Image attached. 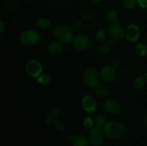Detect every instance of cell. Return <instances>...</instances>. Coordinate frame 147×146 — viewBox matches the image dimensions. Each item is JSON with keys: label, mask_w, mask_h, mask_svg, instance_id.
<instances>
[{"label": "cell", "mask_w": 147, "mask_h": 146, "mask_svg": "<svg viewBox=\"0 0 147 146\" xmlns=\"http://www.w3.org/2000/svg\"><path fill=\"white\" fill-rule=\"evenodd\" d=\"M106 137L112 140H118L123 137L127 133V129L123 124L115 120H109L103 126Z\"/></svg>", "instance_id": "cell-1"}, {"label": "cell", "mask_w": 147, "mask_h": 146, "mask_svg": "<svg viewBox=\"0 0 147 146\" xmlns=\"http://www.w3.org/2000/svg\"><path fill=\"white\" fill-rule=\"evenodd\" d=\"M53 34L57 41L63 45L70 44L74 38L73 30L67 24H59L53 29Z\"/></svg>", "instance_id": "cell-2"}, {"label": "cell", "mask_w": 147, "mask_h": 146, "mask_svg": "<svg viewBox=\"0 0 147 146\" xmlns=\"http://www.w3.org/2000/svg\"><path fill=\"white\" fill-rule=\"evenodd\" d=\"M100 72L95 68H88L85 71L83 76V84L87 88L94 89L100 82Z\"/></svg>", "instance_id": "cell-3"}, {"label": "cell", "mask_w": 147, "mask_h": 146, "mask_svg": "<svg viewBox=\"0 0 147 146\" xmlns=\"http://www.w3.org/2000/svg\"><path fill=\"white\" fill-rule=\"evenodd\" d=\"M41 35L34 29H27L21 32L20 40L24 45L33 46L40 42Z\"/></svg>", "instance_id": "cell-4"}, {"label": "cell", "mask_w": 147, "mask_h": 146, "mask_svg": "<svg viewBox=\"0 0 147 146\" xmlns=\"http://www.w3.org/2000/svg\"><path fill=\"white\" fill-rule=\"evenodd\" d=\"M105 136L103 128L94 126L89 130L88 140L93 146H101L104 142Z\"/></svg>", "instance_id": "cell-5"}, {"label": "cell", "mask_w": 147, "mask_h": 146, "mask_svg": "<svg viewBox=\"0 0 147 146\" xmlns=\"http://www.w3.org/2000/svg\"><path fill=\"white\" fill-rule=\"evenodd\" d=\"M72 44L76 50L79 51H85L88 50L91 46V40L86 34H77L73 38Z\"/></svg>", "instance_id": "cell-6"}, {"label": "cell", "mask_w": 147, "mask_h": 146, "mask_svg": "<svg viewBox=\"0 0 147 146\" xmlns=\"http://www.w3.org/2000/svg\"><path fill=\"white\" fill-rule=\"evenodd\" d=\"M25 70L30 77L36 79L43 72V66L37 60H31L26 63Z\"/></svg>", "instance_id": "cell-7"}, {"label": "cell", "mask_w": 147, "mask_h": 146, "mask_svg": "<svg viewBox=\"0 0 147 146\" xmlns=\"http://www.w3.org/2000/svg\"><path fill=\"white\" fill-rule=\"evenodd\" d=\"M108 32L109 35L115 40H121L125 37V28L117 21L109 24Z\"/></svg>", "instance_id": "cell-8"}, {"label": "cell", "mask_w": 147, "mask_h": 146, "mask_svg": "<svg viewBox=\"0 0 147 146\" xmlns=\"http://www.w3.org/2000/svg\"><path fill=\"white\" fill-rule=\"evenodd\" d=\"M116 75V69L112 64H107L102 67L100 72V77L105 83L113 81Z\"/></svg>", "instance_id": "cell-9"}, {"label": "cell", "mask_w": 147, "mask_h": 146, "mask_svg": "<svg viewBox=\"0 0 147 146\" xmlns=\"http://www.w3.org/2000/svg\"><path fill=\"white\" fill-rule=\"evenodd\" d=\"M80 103L83 110L88 114L96 111L98 107V102L96 98L90 94H86L83 96Z\"/></svg>", "instance_id": "cell-10"}, {"label": "cell", "mask_w": 147, "mask_h": 146, "mask_svg": "<svg viewBox=\"0 0 147 146\" xmlns=\"http://www.w3.org/2000/svg\"><path fill=\"white\" fill-rule=\"evenodd\" d=\"M140 37V30L135 24H130L125 29V37L131 42H136Z\"/></svg>", "instance_id": "cell-11"}, {"label": "cell", "mask_w": 147, "mask_h": 146, "mask_svg": "<svg viewBox=\"0 0 147 146\" xmlns=\"http://www.w3.org/2000/svg\"><path fill=\"white\" fill-rule=\"evenodd\" d=\"M105 110L110 115L119 114L121 110L120 103L114 99H109L106 100L103 104Z\"/></svg>", "instance_id": "cell-12"}, {"label": "cell", "mask_w": 147, "mask_h": 146, "mask_svg": "<svg viewBox=\"0 0 147 146\" xmlns=\"http://www.w3.org/2000/svg\"><path fill=\"white\" fill-rule=\"evenodd\" d=\"M146 78L144 75H139L134 77L132 80L131 85L133 88L136 90H140L144 88L145 84H146Z\"/></svg>", "instance_id": "cell-13"}, {"label": "cell", "mask_w": 147, "mask_h": 146, "mask_svg": "<svg viewBox=\"0 0 147 146\" xmlns=\"http://www.w3.org/2000/svg\"><path fill=\"white\" fill-rule=\"evenodd\" d=\"M63 44H62L61 43L59 42L57 40L56 41H53L49 43L48 45H47V50L51 54H58V53H60L63 50Z\"/></svg>", "instance_id": "cell-14"}, {"label": "cell", "mask_w": 147, "mask_h": 146, "mask_svg": "<svg viewBox=\"0 0 147 146\" xmlns=\"http://www.w3.org/2000/svg\"><path fill=\"white\" fill-rule=\"evenodd\" d=\"M73 146H90L88 139L83 135H77L73 140Z\"/></svg>", "instance_id": "cell-15"}, {"label": "cell", "mask_w": 147, "mask_h": 146, "mask_svg": "<svg viewBox=\"0 0 147 146\" xmlns=\"http://www.w3.org/2000/svg\"><path fill=\"white\" fill-rule=\"evenodd\" d=\"M94 92L96 95L98 97H100V98H105L106 97H107L108 91L107 87H106L103 84H98L96 87L94 88Z\"/></svg>", "instance_id": "cell-16"}, {"label": "cell", "mask_w": 147, "mask_h": 146, "mask_svg": "<svg viewBox=\"0 0 147 146\" xmlns=\"http://www.w3.org/2000/svg\"><path fill=\"white\" fill-rule=\"evenodd\" d=\"M52 23L50 19L47 18H40L36 20L35 25L36 27H38L41 29H49L51 26Z\"/></svg>", "instance_id": "cell-17"}, {"label": "cell", "mask_w": 147, "mask_h": 146, "mask_svg": "<svg viewBox=\"0 0 147 146\" xmlns=\"http://www.w3.org/2000/svg\"><path fill=\"white\" fill-rule=\"evenodd\" d=\"M106 122H107L106 117L103 113H99V114H98L94 119L95 126L101 127V128H103V126L106 123Z\"/></svg>", "instance_id": "cell-18"}, {"label": "cell", "mask_w": 147, "mask_h": 146, "mask_svg": "<svg viewBox=\"0 0 147 146\" xmlns=\"http://www.w3.org/2000/svg\"><path fill=\"white\" fill-rule=\"evenodd\" d=\"M106 19L110 23L116 22L119 19V14L117 11L113 9H111L106 12Z\"/></svg>", "instance_id": "cell-19"}, {"label": "cell", "mask_w": 147, "mask_h": 146, "mask_svg": "<svg viewBox=\"0 0 147 146\" xmlns=\"http://www.w3.org/2000/svg\"><path fill=\"white\" fill-rule=\"evenodd\" d=\"M95 38L100 42H103L106 38V30L103 27H100L95 33Z\"/></svg>", "instance_id": "cell-20"}, {"label": "cell", "mask_w": 147, "mask_h": 146, "mask_svg": "<svg viewBox=\"0 0 147 146\" xmlns=\"http://www.w3.org/2000/svg\"><path fill=\"white\" fill-rule=\"evenodd\" d=\"M135 52L139 57H144L147 54V47L142 43H138L135 47Z\"/></svg>", "instance_id": "cell-21"}, {"label": "cell", "mask_w": 147, "mask_h": 146, "mask_svg": "<svg viewBox=\"0 0 147 146\" xmlns=\"http://www.w3.org/2000/svg\"><path fill=\"white\" fill-rule=\"evenodd\" d=\"M37 82L42 85H46L51 82V77L47 73L42 72L37 78H36Z\"/></svg>", "instance_id": "cell-22"}, {"label": "cell", "mask_w": 147, "mask_h": 146, "mask_svg": "<svg viewBox=\"0 0 147 146\" xmlns=\"http://www.w3.org/2000/svg\"><path fill=\"white\" fill-rule=\"evenodd\" d=\"M83 125L85 128L90 130V129H92L95 126L94 120H93V118L90 116H86L84 118V120H83Z\"/></svg>", "instance_id": "cell-23"}, {"label": "cell", "mask_w": 147, "mask_h": 146, "mask_svg": "<svg viewBox=\"0 0 147 146\" xmlns=\"http://www.w3.org/2000/svg\"><path fill=\"white\" fill-rule=\"evenodd\" d=\"M136 0H123V6L128 10H133L137 6Z\"/></svg>", "instance_id": "cell-24"}, {"label": "cell", "mask_w": 147, "mask_h": 146, "mask_svg": "<svg viewBox=\"0 0 147 146\" xmlns=\"http://www.w3.org/2000/svg\"><path fill=\"white\" fill-rule=\"evenodd\" d=\"M139 7L142 9H147V0H136Z\"/></svg>", "instance_id": "cell-25"}, {"label": "cell", "mask_w": 147, "mask_h": 146, "mask_svg": "<svg viewBox=\"0 0 147 146\" xmlns=\"http://www.w3.org/2000/svg\"><path fill=\"white\" fill-rule=\"evenodd\" d=\"M5 29H6L5 23H4L3 21H1V20H0V34L4 32Z\"/></svg>", "instance_id": "cell-26"}, {"label": "cell", "mask_w": 147, "mask_h": 146, "mask_svg": "<svg viewBox=\"0 0 147 146\" xmlns=\"http://www.w3.org/2000/svg\"><path fill=\"white\" fill-rule=\"evenodd\" d=\"M119 64H119V62L116 61V62H114V63H113V64H112V65H113V67H114L116 69V68H118V67H119Z\"/></svg>", "instance_id": "cell-27"}, {"label": "cell", "mask_w": 147, "mask_h": 146, "mask_svg": "<svg viewBox=\"0 0 147 146\" xmlns=\"http://www.w3.org/2000/svg\"><path fill=\"white\" fill-rule=\"evenodd\" d=\"M91 1H93V2L98 3V2H100V1H101L102 0H91Z\"/></svg>", "instance_id": "cell-28"}, {"label": "cell", "mask_w": 147, "mask_h": 146, "mask_svg": "<svg viewBox=\"0 0 147 146\" xmlns=\"http://www.w3.org/2000/svg\"><path fill=\"white\" fill-rule=\"evenodd\" d=\"M145 78H146V83H147V72L146 73V74H145Z\"/></svg>", "instance_id": "cell-29"}, {"label": "cell", "mask_w": 147, "mask_h": 146, "mask_svg": "<svg viewBox=\"0 0 147 146\" xmlns=\"http://www.w3.org/2000/svg\"><path fill=\"white\" fill-rule=\"evenodd\" d=\"M101 146H103V145H101Z\"/></svg>", "instance_id": "cell-30"}]
</instances>
